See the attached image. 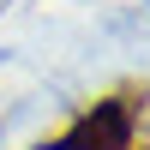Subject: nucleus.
<instances>
[{
  "label": "nucleus",
  "instance_id": "f257e3e1",
  "mask_svg": "<svg viewBox=\"0 0 150 150\" xmlns=\"http://www.w3.org/2000/svg\"><path fill=\"white\" fill-rule=\"evenodd\" d=\"M138 132V108L132 96H102L84 114H72L54 138H42V150H126Z\"/></svg>",
  "mask_w": 150,
  "mask_h": 150
},
{
  "label": "nucleus",
  "instance_id": "f03ea898",
  "mask_svg": "<svg viewBox=\"0 0 150 150\" xmlns=\"http://www.w3.org/2000/svg\"><path fill=\"white\" fill-rule=\"evenodd\" d=\"M126 150H138V144H126Z\"/></svg>",
  "mask_w": 150,
  "mask_h": 150
}]
</instances>
